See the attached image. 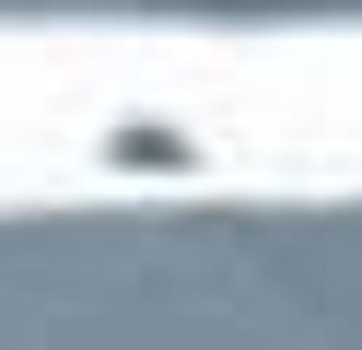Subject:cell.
<instances>
[{
	"instance_id": "cell-1",
	"label": "cell",
	"mask_w": 362,
	"mask_h": 350,
	"mask_svg": "<svg viewBox=\"0 0 362 350\" xmlns=\"http://www.w3.org/2000/svg\"><path fill=\"white\" fill-rule=\"evenodd\" d=\"M94 163H105V175H211V152H199L187 129H164V117L105 129V140H94Z\"/></svg>"
}]
</instances>
